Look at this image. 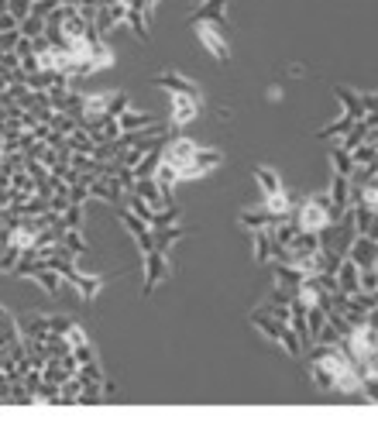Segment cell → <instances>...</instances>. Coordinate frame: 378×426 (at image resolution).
Wrapping results in <instances>:
<instances>
[{"label": "cell", "instance_id": "e575fe53", "mask_svg": "<svg viewBox=\"0 0 378 426\" xmlns=\"http://www.w3.org/2000/svg\"><path fill=\"white\" fill-rule=\"evenodd\" d=\"M131 107V97L128 93H110V103H107V117H121L124 110Z\"/></svg>", "mask_w": 378, "mask_h": 426}, {"label": "cell", "instance_id": "f6af8a7d", "mask_svg": "<svg viewBox=\"0 0 378 426\" xmlns=\"http://www.w3.org/2000/svg\"><path fill=\"white\" fill-rule=\"evenodd\" d=\"M371 241H378V210H375V217H371V224H368V231H364Z\"/></svg>", "mask_w": 378, "mask_h": 426}, {"label": "cell", "instance_id": "d4e9b609", "mask_svg": "<svg viewBox=\"0 0 378 426\" xmlns=\"http://www.w3.org/2000/svg\"><path fill=\"white\" fill-rule=\"evenodd\" d=\"M18 330H21V337H45L49 323H45V316H25V320H18Z\"/></svg>", "mask_w": 378, "mask_h": 426}, {"label": "cell", "instance_id": "52a82bcc", "mask_svg": "<svg viewBox=\"0 0 378 426\" xmlns=\"http://www.w3.org/2000/svg\"><path fill=\"white\" fill-rule=\"evenodd\" d=\"M155 86L158 90H169V93H179V97H189V100H200V86L193 79H186L182 73H158L155 76Z\"/></svg>", "mask_w": 378, "mask_h": 426}, {"label": "cell", "instance_id": "30bf717a", "mask_svg": "<svg viewBox=\"0 0 378 426\" xmlns=\"http://www.w3.org/2000/svg\"><path fill=\"white\" fill-rule=\"evenodd\" d=\"M224 8H227V0H203V4L196 8V14L189 18V25H196V21H210V25H217V28L227 32V14H224Z\"/></svg>", "mask_w": 378, "mask_h": 426}, {"label": "cell", "instance_id": "681fc988", "mask_svg": "<svg viewBox=\"0 0 378 426\" xmlns=\"http://www.w3.org/2000/svg\"><path fill=\"white\" fill-rule=\"evenodd\" d=\"M0 8H8V0H0Z\"/></svg>", "mask_w": 378, "mask_h": 426}, {"label": "cell", "instance_id": "ac0fdd59", "mask_svg": "<svg viewBox=\"0 0 378 426\" xmlns=\"http://www.w3.org/2000/svg\"><path fill=\"white\" fill-rule=\"evenodd\" d=\"M251 245H255V262H258V265H268V262H272V234H268V227L251 231Z\"/></svg>", "mask_w": 378, "mask_h": 426}, {"label": "cell", "instance_id": "5bb4252c", "mask_svg": "<svg viewBox=\"0 0 378 426\" xmlns=\"http://www.w3.org/2000/svg\"><path fill=\"white\" fill-rule=\"evenodd\" d=\"M337 289H340L344 296H357V292H361V289H357V265H354L351 258H344L340 268H337Z\"/></svg>", "mask_w": 378, "mask_h": 426}, {"label": "cell", "instance_id": "8fae6325", "mask_svg": "<svg viewBox=\"0 0 378 426\" xmlns=\"http://www.w3.org/2000/svg\"><path fill=\"white\" fill-rule=\"evenodd\" d=\"M241 227L244 231H258V227H272V224H279L282 217L279 213H272L268 206H258V210H241Z\"/></svg>", "mask_w": 378, "mask_h": 426}, {"label": "cell", "instance_id": "83f0119b", "mask_svg": "<svg viewBox=\"0 0 378 426\" xmlns=\"http://www.w3.org/2000/svg\"><path fill=\"white\" fill-rule=\"evenodd\" d=\"M124 21H128V28L134 32V38H141V42H148V21H145V14H141V11H131V8H128V14H124Z\"/></svg>", "mask_w": 378, "mask_h": 426}, {"label": "cell", "instance_id": "cb8c5ba5", "mask_svg": "<svg viewBox=\"0 0 378 426\" xmlns=\"http://www.w3.org/2000/svg\"><path fill=\"white\" fill-rule=\"evenodd\" d=\"M330 165H333V172H344V175H351V168H354V158L340 141H333V148H330Z\"/></svg>", "mask_w": 378, "mask_h": 426}, {"label": "cell", "instance_id": "c3c4849f", "mask_svg": "<svg viewBox=\"0 0 378 426\" xmlns=\"http://www.w3.org/2000/svg\"><path fill=\"white\" fill-rule=\"evenodd\" d=\"M368 296H371V303H375V306H378V289H375V292H368Z\"/></svg>", "mask_w": 378, "mask_h": 426}, {"label": "cell", "instance_id": "44dd1931", "mask_svg": "<svg viewBox=\"0 0 378 426\" xmlns=\"http://www.w3.org/2000/svg\"><path fill=\"white\" fill-rule=\"evenodd\" d=\"M255 179H258V186H261V192H265V196L282 192V179H279V172H272L268 165H258V168H255Z\"/></svg>", "mask_w": 378, "mask_h": 426}, {"label": "cell", "instance_id": "277c9868", "mask_svg": "<svg viewBox=\"0 0 378 426\" xmlns=\"http://www.w3.org/2000/svg\"><path fill=\"white\" fill-rule=\"evenodd\" d=\"M292 217H296V224L303 227V231H323L327 224H330V213H327V206H320L313 196H306L296 210H292Z\"/></svg>", "mask_w": 378, "mask_h": 426}, {"label": "cell", "instance_id": "7dc6e473", "mask_svg": "<svg viewBox=\"0 0 378 426\" xmlns=\"http://www.w3.org/2000/svg\"><path fill=\"white\" fill-rule=\"evenodd\" d=\"M59 4H62V8H80L83 0H59Z\"/></svg>", "mask_w": 378, "mask_h": 426}, {"label": "cell", "instance_id": "7bdbcfd3", "mask_svg": "<svg viewBox=\"0 0 378 426\" xmlns=\"http://www.w3.org/2000/svg\"><path fill=\"white\" fill-rule=\"evenodd\" d=\"M361 107H364V114L378 110V93H361Z\"/></svg>", "mask_w": 378, "mask_h": 426}, {"label": "cell", "instance_id": "d6a6232c", "mask_svg": "<svg viewBox=\"0 0 378 426\" xmlns=\"http://www.w3.org/2000/svg\"><path fill=\"white\" fill-rule=\"evenodd\" d=\"M18 258H21V245H18V241H8V245H4V258H0V272H11Z\"/></svg>", "mask_w": 378, "mask_h": 426}, {"label": "cell", "instance_id": "f1b7e54d", "mask_svg": "<svg viewBox=\"0 0 378 426\" xmlns=\"http://www.w3.org/2000/svg\"><path fill=\"white\" fill-rule=\"evenodd\" d=\"M18 32H21L25 38H38V35L45 32V18H38V14H28V18H21V21H18Z\"/></svg>", "mask_w": 378, "mask_h": 426}, {"label": "cell", "instance_id": "f546056e", "mask_svg": "<svg viewBox=\"0 0 378 426\" xmlns=\"http://www.w3.org/2000/svg\"><path fill=\"white\" fill-rule=\"evenodd\" d=\"M309 378H313V385H316V388H323V392H333V375H330L323 364L309 361Z\"/></svg>", "mask_w": 378, "mask_h": 426}, {"label": "cell", "instance_id": "9c48e42d", "mask_svg": "<svg viewBox=\"0 0 378 426\" xmlns=\"http://www.w3.org/2000/svg\"><path fill=\"white\" fill-rule=\"evenodd\" d=\"M86 189H90V196H93V199H104V203H110L114 210H117V206H124V196H128V192H124L114 179H104V175H97Z\"/></svg>", "mask_w": 378, "mask_h": 426}, {"label": "cell", "instance_id": "3957f363", "mask_svg": "<svg viewBox=\"0 0 378 426\" xmlns=\"http://www.w3.org/2000/svg\"><path fill=\"white\" fill-rule=\"evenodd\" d=\"M220 162H224V155H220L217 148H200L193 158H186V162L176 165V168H179V179H200V175L213 172Z\"/></svg>", "mask_w": 378, "mask_h": 426}, {"label": "cell", "instance_id": "4dcf8cb0", "mask_svg": "<svg viewBox=\"0 0 378 426\" xmlns=\"http://www.w3.org/2000/svg\"><path fill=\"white\" fill-rule=\"evenodd\" d=\"M351 158H354V165H375V162H378V148L364 141V145L351 148Z\"/></svg>", "mask_w": 378, "mask_h": 426}, {"label": "cell", "instance_id": "ee69618b", "mask_svg": "<svg viewBox=\"0 0 378 426\" xmlns=\"http://www.w3.org/2000/svg\"><path fill=\"white\" fill-rule=\"evenodd\" d=\"M14 52H18L21 59H25V55H32V38H25V35H21V38H18V45H14Z\"/></svg>", "mask_w": 378, "mask_h": 426}, {"label": "cell", "instance_id": "484cf974", "mask_svg": "<svg viewBox=\"0 0 378 426\" xmlns=\"http://www.w3.org/2000/svg\"><path fill=\"white\" fill-rule=\"evenodd\" d=\"M62 245L76 255V258H83L86 255V238H83V231L80 227H66V234H62Z\"/></svg>", "mask_w": 378, "mask_h": 426}, {"label": "cell", "instance_id": "836d02e7", "mask_svg": "<svg viewBox=\"0 0 378 426\" xmlns=\"http://www.w3.org/2000/svg\"><path fill=\"white\" fill-rule=\"evenodd\" d=\"M62 224L66 227H83V203H69L62 210Z\"/></svg>", "mask_w": 378, "mask_h": 426}, {"label": "cell", "instance_id": "603a6c76", "mask_svg": "<svg viewBox=\"0 0 378 426\" xmlns=\"http://www.w3.org/2000/svg\"><path fill=\"white\" fill-rule=\"evenodd\" d=\"M86 59L93 62V69H107V66H114V52L104 45V38H100V42H90V49H86Z\"/></svg>", "mask_w": 378, "mask_h": 426}, {"label": "cell", "instance_id": "ffe728a7", "mask_svg": "<svg viewBox=\"0 0 378 426\" xmlns=\"http://www.w3.org/2000/svg\"><path fill=\"white\" fill-rule=\"evenodd\" d=\"M42 340H45V358H49V361H52V358H66V354L73 351V344H69L66 334H52V330H49Z\"/></svg>", "mask_w": 378, "mask_h": 426}, {"label": "cell", "instance_id": "f907efd6", "mask_svg": "<svg viewBox=\"0 0 378 426\" xmlns=\"http://www.w3.org/2000/svg\"><path fill=\"white\" fill-rule=\"evenodd\" d=\"M375 272H378V262H375Z\"/></svg>", "mask_w": 378, "mask_h": 426}, {"label": "cell", "instance_id": "4316f807", "mask_svg": "<svg viewBox=\"0 0 378 426\" xmlns=\"http://www.w3.org/2000/svg\"><path fill=\"white\" fill-rule=\"evenodd\" d=\"M155 182H158V186H169V189L179 182V168H176L172 162H165V155H162V162H158V168H155Z\"/></svg>", "mask_w": 378, "mask_h": 426}, {"label": "cell", "instance_id": "1f68e13d", "mask_svg": "<svg viewBox=\"0 0 378 426\" xmlns=\"http://www.w3.org/2000/svg\"><path fill=\"white\" fill-rule=\"evenodd\" d=\"M357 289H361V292H375V289H378V272H375V265H371V268H357Z\"/></svg>", "mask_w": 378, "mask_h": 426}, {"label": "cell", "instance_id": "9a60e30c", "mask_svg": "<svg viewBox=\"0 0 378 426\" xmlns=\"http://www.w3.org/2000/svg\"><path fill=\"white\" fill-rule=\"evenodd\" d=\"M333 97L340 100L344 114H351L354 121H361V117H364V107H361V93H354L351 86H333Z\"/></svg>", "mask_w": 378, "mask_h": 426}, {"label": "cell", "instance_id": "8992f818", "mask_svg": "<svg viewBox=\"0 0 378 426\" xmlns=\"http://www.w3.org/2000/svg\"><path fill=\"white\" fill-rule=\"evenodd\" d=\"M344 258H351L357 268H371V265L378 262V241H371L368 234H357V238L351 241V248H347Z\"/></svg>", "mask_w": 378, "mask_h": 426}, {"label": "cell", "instance_id": "74e56055", "mask_svg": "<svg viewBox=\"0 0 378 426\" xmlns=\"http://www.w3.org/2000/svg\"><path fill=\"white\" fill-rule=\"evenodd\" d=\"M8 14L18 18V21L28 18V14H32V0H8Z\"/></svg>", "mask_w": 378, "mask_h": 426}, {"label": "cell", "instance_id": "d590c367", "mask_svg": "<svg viewBox=\"0 0 378 426\" xmlns=\"http://www.w3.org/2000/svg\"><path fill=\"white\" fill-rule=\"evenodd\" d=\"M292 299H296V292L275 282V289H272V296H268V306H289Z\"/></svg>", "mask_w": 378, "mask_h": 426}, {"label": "cell", "instance_id": "ba28073f", "mask_svg": "<svg viewBox=\"0 0 378 426\" xmlns=\"http://www.w3.org/2000/svg\"><path fill=\"white\" fill-rule=\"evenodd\" d=\"M169 114H172V124H176V127H186V124L196 121V114H200V100H189V97L169 93Z\"/></svg>", "mask_w": 378, "mask_h": 426}, {"label": "cell", "instance_id": "8d00e7d4", "mask_svg": "<svg viewBox=\"0 0 378 426\" xmlns=\"http://www.w3.org/2000/svg\"><path fill=\"white\" fill-rule=\"evenodd\" d=\"M69 354H73V361H76V364H86V361H93V358H97V351H93V344H90V340L73 344V351H69Z\"/></svg>", "mask_w": 378, "mask_h": 426}, {"label": "cell", "instance_id": "4fadbf2b", "mask_svg": "<svg viewBox=\"0 0 378 426\" xmlns=\"http://www.w3.org/2000/svg\"><path fill=\"white\" fill-rule=\"evenodd\" d=\"M285 248H289L296 258H303V255H313V251H320V234H316V231H303V227H299Z\"/></svg>", "mask_w": 378, "mask_h": 426}, {"label": "cell", "instance_id": "2e32d148", "mask_svg": "<svg viewBox=\"0 0 378 426\" xmlns=\"http://www.w3.org/2000/svg\"><path fill=\"white\" fill-rule=\"evenodd\" d=\"M152 234H155V248L169 255V248H172L176 241H182V238H186V227L169 224V227H152Z\"/></svg>", "mask_w": 378, "mask_h": 426}, {"label": "cell", "instance_id": "60d3db41", "mask_svg": "<svg viewBox=\"0 0 378 426\" xmlns=\"http://www.w3.org/2000/svg\"><path fill=\"white\" fill-rule=\"evenodd\" d=\"M32 52H35V55H49V52H52V45H49V38H45V35H38V38H32Z\"/></svg>", "mask_w": 378, "mask_h": 426}, {"label": "cell", "instance_id": "b9f144b4", "mask_svg": "<svg viewBox=\"0 0 378 426\" xmlns=\"http://www.w3.org/2000/svg\"><path fill=\"white\" fill-rule=\"evenodd\" d=\"M28 131H32V138H35V141H49V134H52V127H49L45 121H38V124H35V127H28Z\"/></svg>", "mask_w": 378, "mask_h": 426}, {"label": "cell", "instance_id": "5b68a950", "mask_svg": "<svg viewBox=\"0 0 378 426\" xmlns=\"http://www.w3.org/2000/svg\"><path fill=\"white\" fill-rule=\"evenodd\" d=\"M165 275H169V255H165V251H158V248H155V251H148V255H145V286H141V292H145V296H152V292H155V286H158Z\"/></svg>", "mask_w": 378, "mask_h": 426}, {"label": "cell", "instance_id": "d6986e66", "mask_svg": "<svg viewBox=\"0 0 378 426\" xmlns=\"http://www.w3.org/2000/svg\"><path fill=\"white\" fill-rule=\"evenodd\" d=\"M351 124H354V117H351V114H340L333 124L320 127V131H316V138H320V141H330V138H333V141H340V138L351 131Z\"/></svg>", "mask_w": 378, "mask_h": 426}, {"label": "cell", "instance_id": "6da1fadb", "mask_svg": "<svg viewBox=\"0 0 378 426\" xmlns=\"http://www.w3.org/2000/svg\"><path fill=\"white\" fill-rule=\"evenodd\" d=\"M251 327H258L268 340H275L279 347H285L292 358H303V344H299V337H296V330L289 327V323H282V320H275L265 306H258L255 313H251Z\"/></svg>", "mask_w": 378, "mask_h": 426}, {"label": "cell", "instance_id": "7c38bea8", "mask_svg": "<svg viewBox=\"0 0 378 426\" xmlns=\"http://www.w3.org/2000/svg\"><path fill=\"white\" fill-rule=\"evenodd\" d=\"M200 151V145L196 141H189V138H172L169 145H165V162H172V165H182L186 158H193Z\"/></svg>", "mask_w": 378, "mask_h": 426}, {"label": "cell", "instance_id": "ab89813d", "mask_svg": "<svg viewBox=\"0 0 378 426\" xmlns=\"http://www.w3.org/2000/svg\"><path fill=\"white\" fill-rule=\"evenodd\" d=\"M83 199H90L86 182H73V186H69V203H83Z\"/></svg>", "mask_w": 378, "mask_h": 426}, {"label": "cell", "instance_id": "bcb514c9", "mask_svg": "<svg viewBox=\"0 0 378 426\" xmlns=\"http://www.w3.org/2000/svg\"><path fill=\"white\" fill-rule=\"evenodd\" d=\"M265 97H268V103H279V100H282V90H279V86H268Z\"/></svg>", "mask_w": 378, "mask_h": 426}, {"label": "cell", "instance_id": "7402d4cb", "mask_svg": "<svg viewBox=\"0 0 378 426\" xmlns=\"http://www.w3.org/2000/svg\"><path fill=\"white\" fill-rule=\"evenodd\" d=\"M35 282H38L49 296H59V292H62V286H66V282H62V275H59L56 268H45V265L35 272Z\"/></svg>", "mask_w": 378, "mask_h": 426}, {"label": "cell", "instance_id": "7a4b0ae2", "mask_svg": "<svg viewBox=\"0 0 378 426\" xmlns=\"http://www.w3.org/2000/svg\"><path fill=\"white\" fill-rule=\"evenodd\" d=\"M196 28V38H200V45L217 59V62H227L231 59V49H227V38H224V28H217V25H210V21H196L193 25Z\"/></svg>", "mask_w": 378, "mask_h": 426}, {"label": "cell", "instance_id": "e0dca14e", "mask_svg": "<svg viewBox=\"0 0 378 426\" xmlns=\"http://www.w3.org/2000/svg\"><path fill=\"white\" fill-rule=\"evenodd\" d=\"M152 121H155V114H148V110H131V107H128V110L117 117V124H121V134H124V131H141V127H148Z\"/></svg>", "mask_w": 378, "mask_h": 426}, {"label": "cell", "instance_id": "f35d334b", "mask_svg": "<svg viewBox=\"0 0 378 426\" xmlns=\"http://www.w3.org/2000/svg\"><path fill=\"white\" fill-rule=\"evenodd\" d=\"M45 323H49V330H52V334H69V330L76 327L69 316H45Z\"/></svg>", "mask_w": 378, "mask_h": 426}]
</instances>
